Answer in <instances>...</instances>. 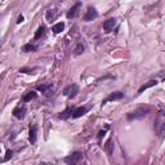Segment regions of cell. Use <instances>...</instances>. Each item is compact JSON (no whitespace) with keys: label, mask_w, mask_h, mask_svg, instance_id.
<instances>
[{"label":"cell","mask_w":165,"mask_h":165,"mask_svg":"<svg viewBox=\"0 0 165 165\" xmlns=\"http://www.w3.org/2000/svg\"><path fill=\"white\" fill-rule=\"evenodd\" d=\"M115 25H116V20L115 18H108L107 21L103 22V30H105L106 32H110L111 30H114Z\"/></svg>","instance_id":"cell-11"},{"label":"cell","mask_w":165,"mask_h":165,"mask_svg":"<svg viewBox=\"0 0 165 165\" xmlns=\"http://www.w3.org/2000/svg\"><path fill=\"white\" fill-rule=\"evenodd\" d=\"M25 115H26V107L25 106H22V107L18 106L13 110V116L17 119H23Z\"/></svg>","instance_id":"cell-10"},{"label":"cell","mask_w":165,"mask_h":165,"mask_svg":"<svg viewBox=\"0 0 165 165\" xmlns=\"http://www.w3.org/2000/svg\"><path fill=\"white\" fill-rule=\"evenodd\" d=\"M98 17V12L95 10V8L93 7H89L88 10H86V13L84 14V21H86V22H90V21L95 20Z\"/></svg>","instance_id":"cell-7"},{"label":"cell","mask_w":165,"mask_h":165,"mask_svg":"<svg viewBox=\"0 0 165 165\" xmlns=\"http://www.w3.org/2000/svg\"><path fill=\"white\" fill-rule=\"evenodd\" d=\"M49 88H50L49 84H43V85H38V86H36V89L40 90L41 93H44L45 95H49V90H48Z\"/></svg>","instance_id":"cell-20"},{"label":"cell","mask_w":165,"mask_h":165,"mask_svg":"<svg viewBox=\"0 0 165 165\" xmlns=\"http://www.w3.org/2000/svg\"><path fill=\"white\" fill-rule=\"evenodd\" d=\"M36 97H38V93L34 92V90H31V92H27V93L23 95L22 101H23V102H30V101H32V99H35Z\"/></svg>","instance_id":"cell-15"},{"label":"cell","mask_w":165,"mask_h":165,"mask_svg":"<svg viewBox=\"0 0 165 165\" xmlns=\"http://www.w3.org/2000/svg\"><path fill=\"white\" fill-rule=\"evenodd\" d=\"M86 111H88V108H86V107H77V108H74L71 118H72V119L81 118L82 115H85V114H86Z\"/></svg>","instance_id":"cell-9"},{"label":"cell","mask_w":165,"mask_h":165,"mask_svg":"<svg viewBox=\"0 0 165 165\" xmlns=\"http://www.w3.org/2000/svg\"><path fill=\"white\" fill-rule=\"evenodd\" d=\"M12 156H13V152H12L10 150H8V151H7V156L4 158V161H8V160H9V159L12 158Z\"/></svg>","instance_id":"cell-23"},{"label":"cell","mask_w":165,"mask_h":165,"mask_svg":"<svg viewBox=\"0 0 165 165\" xmlns=\"http://www.w3.org/2000/svg\"><path fill=\"white\" fill-rule=\"evenodd\" d=\"M80 8H81V3L80 2H77L75 5H72L70 9H68V12H67V18L68 20H72V18H75V17L79 14V10H80Z\"/></svg>","instance_id":"cell-6"},{"label":"cell","mask_w":165,"mask_h":165,"mask_svg":"<svg viewBox=\"0 0 165 165\" xmlns=\"http://www.w3.org/2000/svg\"><path fill=\"white\" fill-rule=\"evenodd\" d=\"M38 50V46L31 44V43H28V44H25L22 46V52H26V53H28V52H36Z\"/></svg>","instance_id":"cell-16"},{"label":"cell","mask_w":165,"mask_h":165,"mask_svg":"<svg viewBox=\"0 0 165 165\" xmlns=\"http://www.w3.org/2000/svg\"><path fill=\"white\" fill-rule=\"evenodd\" d=\"M79 93V86H77L76 84H71V85H68V86H66V88L63 89V94L66 95L67 98H74L75 95Z\"/></svg>","instance_id":"cell-4"},{"label":"cell","mask_w":165,"mask_h":165,"mask_svg":"<svg viewBox=\"0 0 165 165\" xmlns=\"http://www.w3.org/2000/svg\"><path fill=\"white\" fill-rule=\"evenodd\" d=\"M124 98V93L123 92H114L111 94H108L107 97L102 101V106L106 105L107 102H111V101H119V99H123Z\"/></svg>","instance_id":"cell-5"},{"label":"cell","mask_w":165,"mask_h":165,"mask_svg":"<svg viewBox=\"0 0 165 165\" xmlns=\"http://www.w3.org/2000/svg\"><path fill=\"white\" fill-rule=\"evenodd\" d=\"M148 112H150V107H140V108H137V110L129 112L127 115V118H128V120L142 119V118H145L146 115H148Z\"/></svg>","instance_id":"cell-2"},{"label":"cell","mask_w":165,"mask_h":165,"mask_svg":"<svg viewBox=\"0 0 165 165\" xmlns=\"http://www.w3.org/2000/svg\"><path fill=\"white\" fill-rule=\"evenodd\" d=\"M36 136H38V125L34 124L30 127V132H28V140L31 142V145L36 142Z\"/></svg>","instance_id":"cell-8"},{"label":"cell","mask_w":165,"mask_h":165,"mask_svg":"<svg viewBox=\"0 0 165 165\" xmlns=\"http://www.w3.org/2000/svg\"><path fill=\"white\" fill-rule=\"evenodd\" d=\"M105 151L107 152L108 156H111L112 152H114V143H112V138H108L106 145H105Z\"/></svg>","instance_id":"cell-13"},{"label":"cell","mask_w":165,"mask_h":165,"mask_svg":"<svg viewBox=\"0 0 165 165\" xmlns=\"http://www.w3.org/2000/svg\"><path fill=\"white\" fill-rule=\"evenodd\" d=\"M45 31H46L45 26H40V27H39V28L36 30V32H35V36H34V39H35V40H39V39L44 38V36H45Z\"/></svg>","instance_id":"cell-14"},{"label":"cell","mask_w":165,"mask_h":165,"mask_svg":"<svg viewBox=\"0 0 165 165\" xmlns=\"http://www.w3.org/2000/svg\"><path fill=\"white\" fill-rule=\"evenodd\" d=\"M63 28H64V23L63 22H58V23H56L53 27H52V31H53L54 34H59V32L63 31Z\"/></svg>","instance_id":"cell-17"},{"label":"cell","mask_w":165,"mask_h":165,"mask_svg":"<svg viewBox=\"0 0 165 165\" xmlns=\"http://www.w3.org/2000/svg\"><path fill=\"white\" fill-rule=\"evenodd\" d=\"M72 108H66L64 111H62L61 114L58 115V118L59 119H67V118H71V115H72Z\"/></svg>","instance_id":"cell-18"},{"label":"cell","mask_w":165,"mask_h":165,"mask_svg":"<svg viewBox=\"0 0 165 165\" xmlns=\"http://www.w3.org/2000/svg\"><path fill=\"white\" fill-rule=\"evenodd\" d=\"M155 85H158V80H150V81H147L146 84H143L141 88L138 89V94L143 93L146 89H150V88H152V86H155Z\"/></svg>","instance_id":"cell-12"},{"label":"cell","mask_w":165,"mask_h":165,"mask_svg":"<svg viewBox=\"0 0 165 165\" xmlns=\"http://www.w3.org/2000/svg\"><path fill=\"white\" fill-rule=\"evenodd\" d=\"M107 79H114V76H112V75L103 76V77H101V79H98V82H101V81H105V80H107Z\"/></svg>","instance_id":"cell-24"},{"label":"cell","mask_w":165,"mask_h":165,"mask_svg":"<svg viewBox=\"0 0 165 165\" xmlns=\"http://www.w3.org/2000/svg\"><path fill=\"white\" fill-rule=\"evenodd\" d=\"M81 159H82L81 152L75 151V152H72L71 155H68V156L64 158V163H66L67 165H76V164H79L81 161Z\"/></svg>","instance_id":"cell-3"},{"label":"cell","mask_w":165,"mask_h":165,"mask_svg":"<svg viewBox=\"0 0 165 165\" xmlns=\"http://www.w3.org/2000/svg\"><path fill=\"white\" fill-rule=\"evenodd\" d=\"M21 22H23V16H20L18 20H17V23H21Z\"/></svg>","instance_id":"cell-25"},{"label":"cell","mask_w":165,"mask_h":165,"mask_svg":"<svg viewBox=\"0 0 165 165\" xmlns=\"http://www.w3.org/2000/svg\"><path fill=\"white\" fill-rule=\"evenodd\" d=\"M154 130L156 136L161 137L165 132V111H159L154 121Z\"/></svg>","instance_id":"cell-1"},{"label":"cell","mask_w":165,"mask_h":165,"mask_svg":"<svg viewBox=\"0 0 165 165\" xmlns=\"http://www.w3.org/2000/svg\"><path fill=\"white\" fill-rule=\"evenodd\" d=\"M84 50H85L84 44H82V43H79V44L75 46V49H74V54H75V56H80V54L84 53Z\"/></svg>","instance_id":"cell-19"},{"label":"cell","mask_w":165,"mask_h":165,"mask_svg":"<svg viewBox=\"0 0 165 165\" xmlns=\"http://www.w3.org/2000/svg\"><path fill=\"white\" fill-rule=\"evenodd\" d=\"M56 16H57V12L53 10V9H49V10L46 12V20H48V21H50V22L56 18Z\"/></svg>","instance_id":"cell-21"},{"label":"cell","mask_w":165,"mask_h":165,"mask_svg":"<svg viewBox=\"0 0 165 165\" xmlns=\"http://www.w3.org/2000/svg\"><path fill=\"white\" fill-rule=\"evenodd\" d=\"M34 68H28V67H23V68H20V72H25V74H32Z\"/></svg>","instance_id":"cell-22"}]
</instances>
